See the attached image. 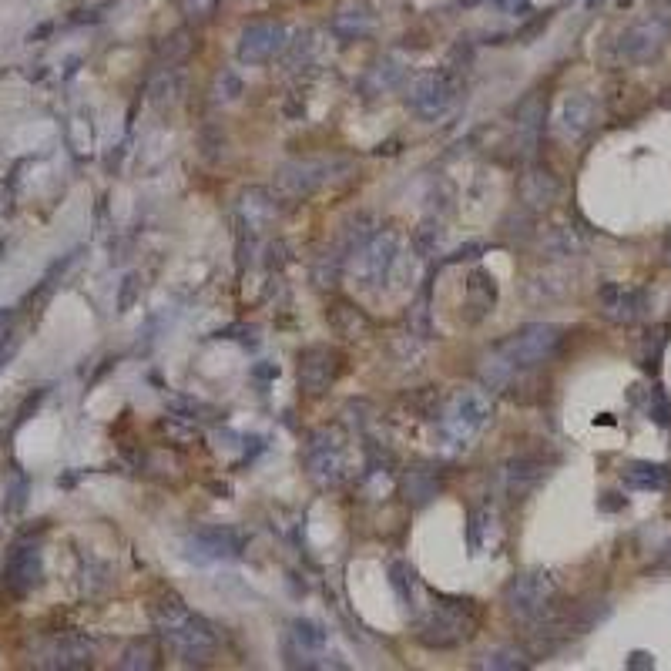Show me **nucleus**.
I'll return each instance as SVG.
<instances>
[{
	"label": "nucleus",
	"mask_w": 671,
	"mask_h": 671,
	"mask_svg": "<svg viewBox=\"0 0 671 671\" xmlns=\"http://www.w3.org/2000/svg\"><path fill=\"white\" fill-rule=\"evenodd\" d=\"M151 614H155V625L168 641V648H172L185 665H205V661L215 655V645H219L215 628L202 614L188 608L178 594H162Z\"/></svg>",
	"instance_id": "nucleus-1"
},
{
	"label": "nucleus",
	"mask_w": 671,
	"mask_h": 671,
	"mask_svg": "<svg viewBox=\"0 0 671 671\" xmlns=\"http://www.w3.org/2000/svg\"><path fill=\"white\" fill-rule=\"evenodd\" d=\"M477 625H480V611L474 601L440 598L437 608L423 618L417 638L427 648H457L460 641H470L477 635Z\"/></svg>",
	"instance_id": "nucleus-2"
},
{
	"label": "nucleus",
	"mask_w": 671,
	"mask_h": 671,
	"mask_svg": "<svg viewBox=\"0 0 671 671\" xmlns=\"http://www.w3.org/2000/svg\"><path fill=\"white\" fill-rule=\"evenodd\" d=\"M561 343H564L561 326L531 323V326L517 329L514 336H507L504 343L497 346V353L504 356L514 370H531V366H541V363H547V359H554Z\"/></svg>",
	"instance_id": "nucleus-3"
},
{
	"label": "nucleus",
	"mask_w": 671,
	"mask_h": 671,
	"mask_svg": "<svg viewBox=\"0 0 671 671\" xmlns=\"http://www.w3.org/2000/svg\"><path fill=\"white\" fill-rule=\"evenodd\" d=\"M554 598H557V581L551 578V571H544V567L517 574V578L504 588L507 611L521 621H541L544 614L551 611Z\"/></svg>",
	"instance_id": "nucleus-4"
},
{
	"label": "nucleus",
	"mask_w": 671,
	"mask_h": 671,
	"mask_svg": "<svg viewBox=\"0 0 671 671\" xmlns=\"http://www.w3.org/2000/svg\"><path fill=\"white\" fill-rule=\"evenodd\" d=\"M400 262V235L393 229L373 232L359 249L353 252V276L363 289H376L380 282L390 279L393 266Z\"/></svg>",
	"instance_id": "nucleus-5"
},
{
	"label": "nucleus",
	"mask_w": 671,
	"mask_h": 671,
	"mask_svg": "<svg viewBox=\"0 0 671 671\" xmlns=\"http://www.w3.org/2000/svg\"><path fill=\"white\" fill-rule=\"evenodd\" d=\"M490 413H494V403L484 390H457L450 396L447 410H443V430L453 443L467 447L490 423Z\"/></svg>",
	"instance_id": "nucleus-6"
},
{
	"label": "nucleus",
	"mask_w": 671,
	"mask_h": 671,
	"mask_svg": "<svg viewBox=\"0 0 671 671\" xmlns=\"http://www.w3.org/2000/svg\"><path fill=\"white\" fill-rule=\"evenodd\" d=\"M286 44H289L286 24H279V21H252V24L242 27L239 44H235V58H239L242 64H249V68H255V64L276 61L279 54L286 51Z\"/></svg>",
	"instance_id": "nucleus-7"
},
{
	"label": "nucleus",
	"mask_w": 671,
	"mask_h": 671,
	"mask_svg": "<svg viewBox=\"0 0 671 671\" xmlns=\"http://www.w3.org/2000/svg\"><path fill=\"white\" fill-rule=\"evenodd\" d=\"M668 34H671V27L665 17H658V14L641 17V21H635L625 34H621L618 51H621V58L631 64H648L668 47Z\"/></svg>",
	"instance_id": "nucleus-8"
},
{
	"label": "nucleus",
	"mask_w": 671,
	"mask_h": 671,
	"mask_svg": "<svg viewBox=\"0 0 671 671\" xmlns=\"http://www.w3.org/2000/svg\"><path fill=\"white\" fill-rule=\"evenodd\" d=\"M453 101H457V81H453L450 71H430L413 81L410 88V108L417 111L423 121L443 118Z\"/></svg>",
	"instance_id": "nucleus-9"
},
{
	"label": "nucleus",
	"mask_w": 671,
	"mask_h": 671,
	"mask_svg": "<svg viewBox=\"0 0 671 671\" xmlns=\"http://www.w3.org/2000/svg\"><path fill=\"white\" fill-rule=\"evenodd\" d=\"M245 544H249V537L232 531V527H205L185 541V554L192 561H232V557L245 554Z\"/></svg>",
	"instance_id": "nucleus-10"
},
{
	"label": "nucleus",
	"mask_w": 671,
	"mask_h": 671,
	"mask_svg": "<svg viewBox=\"0 0 671 671\" xmlns=\"http://www.w3.org/2000/svg\"><path fill=\"white\" fill-rule=\"evenodd\" d=\"M343 373V356L333 346H306L299 353V383L306 393H326Z\"/></svg>",
	"instance_id": "nucleus-11"
},
{
	"label": "nucleus",
	"mask_w": 671,
	"mask_h": 671,
	"mask_svg": "<svg viewBox=\"0 0 671 671\" xmlns=\"http://www.w3.org/2000/svg\"><path fill=\"white\" fill-rule=\"evenodd\" d=\"M306 467L319 484H336L343 477V440H339L336 430L313 433L306 447Z\"/></svg>",
	"instance_id": "nucleus-12"
},
{
	"label": "nucleus",
	"mask_w": 671,
	"mask_h": 671,
	"mask_svg": "<svg viewBox=\"0 0 671 671\" xmlns=\"http://www.w3.org/2000/svg\"><path fill=\"white\" fill-rule=\"evenodd\" d=\"M373 31H376V11L366 0H346V4H339L333 17H329V34L343 44L366 41Z\"/></svg>",
	"instance_id": "nucleus-13"
},
{
	"label": "nucleus",
	"mask_w": 671,
	"mask_h": 671,
	"mask_svg": "<svg viewBox=\"0 0 671 671\" xmlns=\"http://www.w3.org/2000/svg\"><path fill=\"white\" fill-rule=\"evenodd\" d=\"M598 302H601V313L608 316L611 323L631 326L645 316L648 296H645V289H625V286H614V282H608V286H601Z\"/></svg>",
	"instance_id": "nucleus-14"
},
{
	"label": "nucleus",
	"mask_w": 671,
	"mask_h": 671,
	"mask_svg": "<svg viewBox=\"0 0 671 671\" xmlns=\"http://www.w3.org/2000/svg\"><path fill=\"white\" fill-rule=\"evenodd\" d=\"M544 477H547V463L541 457H531V453H524V457L507 460V467H504V490H507L510 500H524L527 494H534V490L541 487Z\"/></svg>",
	"instance_id": "nucleus-15"
},
{
	"label": "nucleus",
	"mask_w": 671,
	"mask_h": 671,
	"mask_svg": "<svg viewBox=\"0 0 671 671\" xmlns=\"http://www.w3.org/2000/svg\"><path fill=\"white\" fill-rule=\"evenodd\" d=\"M326 651V631L316 625V621L309 618H299L292 621L289 628V638H286V655L292 658V665H306L313 668L316 665V655H323Z\"/></svg>",
	"instance_id": "nucleus-16"
},
{
	"label": "nucleus",
	"mask_w": 671,
	"mask_h": 671,
	"mask_svg": "<svg viewBox=\"0 0 671 671\" xmlns=\"http://www.w3.org/2000/svg\"><path fill=\"white\" fill-rule=\"evenodd\" d=\"M621 480L631 490H641V494H661L671 484V474L665 463H651V460H631L625 470H621Z\"/></svg>",
	"instance_id": "nucleus-17"
},
{
	"label": "nucleus",
	"mask_w": 671,
	"mask_h": 671,
	"mask_svg": "<svg viewBox=\"0 0 671 671\" xmlns=\"http://www.w3.org/2000/svg\"><path fill=\"white\" fill-rule=\"evenodd\" d=\"M544 98L541 94H531L521 108H517V145H521L524 155H534L537 138H541V125H544Z\"/></svg>",
	"instance_id": "nucleus-18"
},
{
	"label": "nucleus",
	"mask_w": 671,
	"mask_h": 671,
	"mask_svg": "<svg viewBox=\"0 0 671 671\" xmlns=\"http://www.w3.org/2000/svg\"><path fill=\"white\" fill-rule=\"evenodd\" d=\"M594 121V98L591 94H567L561 105V131L567 138H581Z\"/></svg>",
	"instance_id": "nucleus-19"
},
{
	"label": "nucleus",
	"mask_w": 671,
	"mask_h": 671,
	"mask_svg": "<svg viewBox=\"0 0 671 671\" xmlns=\"http://www.w3.org/2000/svg\"><path fill=\"white\" fill-rule=\"evenodd\" d=\"M494 302H497V282H494V276L490 272H484V269H477L474 276L467 279V309H474V323L480 316H487L490 309H494Z\"/></svg>",
	"instance_id": "nucleus-20"
},
{
	"label": "nucleus",
	"mask_w": 671,
	"mask_h": 671,
	"mask_svg": "<svg viewBox=\"0 0 671 671\" xmlns=\"http://www.w3.org/2000/svg\"><path fill=\"white\" fill-rule=\"evenodd\" d=\"M323 168L326 165H313V162L286 165V168H282V175H279V182L286 185L292 195H309L316 185H323L326 175H316V172H323Z\"/></svg>",
	"instance_id": "nucleus-21"
},
{
	"label": "nucleus",
	"mask_w": 671,
	"mask_h": 671,
	"mask_svg": "<svg viewBox=\"0 0 671 671\" xmlns=\"http://www.w3.org/2000/svg\"><path fill=\"white\" fill-rule=\"evenodd\" d=\"M242 215L249 219V229L259 232L262 225H266L272 215H276V205L269 202V195L262 192V188H252V192L242 195Z\"/></svg>",
	"instance_id": "nucleus-22"
},
{
	"label": "nucleus",
	"mask_w": 671,
	"mask_h": 671,
	"mask_svg": "<svg viewBox=\"0 0 671 671\" xmlns=\"http://www.w3.org/2000/svg\"><path fill=\"white\" fill-rule=\"evenodd\" d=\"M403 490H406V500H413L417 507L430 504V500L437 497V490H440L437 474H430V470H410V474H406Z\"/></svg>",
	"instance_id": "nucleus-23"
},
{
	"label": "nucleus",
	"mask_w": 671,
	"mask_h": 671,
	"mask_svg": "<svg viewBox=\"0 0 671 671\" xmlns=\"http://www.w3.org/2000/svg\"><path fill=\"white\" fill-rule=\"evenodd\" d=\"M480 668H494V671H524L531 661H527L517 648H494L487 651L484 658L477 661Z\"/></svg>",
	"instance_id": "nucleus-24"
},
{
	"label": "nucleus",
	"mask_w": 671,
	"mask_h": 671,
	"mask_svg": "<svg viewBox=\"0 0 671 671\" xmlns=\"http://www.w3.org/2000/svg\"><path fill=\"white\" fill-rule=\"evenodd\" d=\"M648 413H651V420H655L658 427H671V400H668L665 386H655V390H651Z\"/></svg>",
	"instance_id": "nucleus-25"
},
{
	"label": "nucleus",
	"mask_w": 671,
	"mask_h": 671,
	"mask_svg": "<svg viewBox=\"0 0 671 671\" xmlns=\"http://www.w3.org/2000/svg\"><path fill=\"white\" fill-rule=\"evenodd\" d=\"M390 574H393V588H396V594H400V601L406 604V608H410L413 604V571L410 567H406L403 561H396L393 567H390Z\"/></svg>",
	"instance_id": "nucleus-26"
},
{
	"label": "nucleus",
	"mask_w": 671,
	"mask_h": 671,
	"mask_svg": "<svg viewBox=\"0 0 671 671\" xmlns=\"http://www.w3.org/2000/svg\"><path fill=\"white\" fill-rule=\"evenodd\" d=\"M178 4H182V14L188 21H212L222 0H178Z\"/></svg>",
	"instance_id": "nucleus-27"
},
{
	"label": "nucleus",
	"mask_w": 671,
	"mask_h": 671,
	"mask_svg": "<svg viewBox=\"0 0 671 671\" xmlns=\"http://www.w3.org/2000/svg\"><path fill=\"white\" fill-rule=\"evenodd\" d=\"M490 521L487 510H474L470 514V524H467V544H470V554H477L480 547H484V527Z\"/></svg>",
	"instance_id": "nucleus-28"
},
{
	"label": "nucleus",
	"mask_w": 671,
	"mask_h": 671,
	"mask_svg": "<svg viewBox=\"0 0 671 671\" xmlns=\"http://www.w3.org/2000/svg\"><path fill=\"white\" fill-rule=\"evenodd\" d=\"M121 668H155V651H151L148 641H138L121 661Z\"/></svg>",
	"instance_id": "nucleus-29"
},
{
	"label": "nucleus",
	"mask_w": 671,
	"mask_h": 671,
	"mask_svg": "<svg viewBox=\"0 0 671 671\" xmlns=\"http://www.w3.org/2000/svg\"><path fill=\"white\" fill-rule=\"evenodd\" d=\"M165 54H168V61H178V58H185L188 51H192V41H188V31H175L172 37H165Z\"/></svg>",
	"instance_id": "nucleus-30"
},
{
	"label": "nucleus",
	"mask_w": 671,
	"mask_h": 671,
	"mask_svg": "<svg viewBox=\"0 0 671 671\" xmlns=\"http://www.w3.org/2000/svg\"><path fill=\"white\" fill-rule=\"evenodd\" d=\"M547 24H551V11H544L541 17H534V21H527V24L521 27V31H517V34H514V37H517V41H521V44H531V41H534V37H537V34H541V31H544V27H547Z\"/></svg>",
	"instance_id": "nucleus-31"
},
{
	"label": "nucleus",
	"mask_w": 671,
	"mask_h": 671,
	"mask_svg": "<svg viewBox=\"0 0 671 671\" xmlns=\"http://www.w3.org/2000/svg\"><path fill=\"white\" fill-rule=\"evenodd\" d=\"M242 94V81L235 78L232 71H222V78H219V101H235Z\"/></svg>",
	"instance_id": "nucleus-32"
},
{
	"label": "nucleus",
	"mask_w": 671,
	"mask_h": 671,
	"mask_svg": "<svg viewBox=\"0 0 671 671\" xmlns=\"http://www.w3.org/2000/svg\"><path fill=\"white\" fill-rule=\"evenodd\" d=\"M135 292H138V276H128L125 279V292H121V313H128L131 302H135Z\"/></svg>",
	"instance_id": "nucleus-33"
},
{
	"label": "nucleus",
	"mask_w": 671,
	"mask_h": 671,
	"mask_svg": "<svg viewBox=\"0 0 671 671\" xmlns=\"http://www.w3.org/2000/svg\"><path fill=\"white\" fill-rule=\"evenodd\" d=\"M480 252H487V245H480V242H474V245H463V249H457L450 255V262H463V259H477Z\"/></svg>",
	"instance_id": "nucleus-34"
},
{
	"label": "nucleus",
	"mask_w": 671,
	"mask_h": 671,
	"mask_svg": "<svg viewBox=\"0 0 671 671\" xmlns=\"http://www.w3.org/2000/svg\"><path fill=\"white\" fill-rule=\"evenodd\" d=\"M504 14H527V0H494Z\"/></svg>",
	"instance_id": "nucleus-35"
},
{
	"label": "nucleus",
	"mask_w": 671,
	"mask_h": 671,
	"mask_svg": "<svg viewBox=\"0 0 671 671\" xmlns=\"http://www.w3.org/2000/svg\"><path fill=\"white\" fill-rule=\"evenodd\" d=\"M651 665H655V661H651V655H645V651H635L628 661V668H651Z\"/></svg>",
	"instance_id": "nucleus-36"
},
{
	"label": "nucleus",
	"mask_w": 671,
	"mask_h": 671,
	"mask_svg": "<svg viewBox=\"0 0 671 671\" xmlns=\"http://www.w3.org/2000/svg\"><path fill=\"white\" fill-rule=\"evenodd\" d=\"M480 0H460V7H477Z\"/></svg>",
	"instance_id": "nucleus-37"
},
{
	"label": "nucleus",
	"mask_w": 671,
	"mask_h": 671,
	"mask_svg": "<svg viewBox=\"0 0 671 671\" xmlns=\"http://www.w3.org/2000/svg\"><path fill=\"white\" fill-rule=\"evenodd\" d=\"M598 4H601V0H588V7H598Z\"/></svg>",
	"instance_id": "nucleus-38"
}]
</instances>
